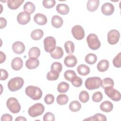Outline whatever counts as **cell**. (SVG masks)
Returning a JSON list of instances; mask_svg holds the SVG:
<instances>
[{
  "label": "cell",
  "instance_id": "cell-1",
  "mask_svg": "<svg viewBox=\"0 0 121 121\" xmlns=\"http://www.w3.org/2000/svg\"><path fill=\"white\" fill-rule=\"evenodd\" d=\"M26 95L34 100H38L41 99L43 93L41 89L35 86H29L25 89Z\"/></svg>",
  "mask_w": 121,
  "mask_h": 121
},
{
  "label": "cell",
  "instance_id": "cell-2",
  "mask_svg": "<svg viewBox=\"0 0 121 121\" xmlns=\"http://www.w3.org/2000/svg\"><path fill=\"white\" fill-rule=\"evenodd\" d=\"M24 80L23 78L17 77L11 78L8 83L9 89L12 91L15 92L20 89L23 86Z\"/></svg>",
  "mask_w": 121,
  "mask_h": 121
},
{
  "label": "cell",
  "instance_id": "cell-3",
  "mask_svg": "<svg viewBox=\"0 0 121 121\" xmlns=\"http://www.w3.org/2000/svg\"><path fill=\"white\" fill-rule=\"evenodd\" d=\"M101 78L98 77H93L87 78L85 81V85L88 90H94L99 88L101 85Z\"/></svg>",
  "mask_w": 121,
  "mask_h": 121
},
{
  "label": "cell",
  "instance_id": "cell-4",
  "mask_svg": "<svg viewBox=\"0 0 121 121\" xmlns=\"http://www.w3.org/2000/svg\"><path fill=\"white\" fill-rule=\"evenodd\" d=\"M86 42L90 49L96 50L101 46V42L98 36L95 34H90L86 37Z\"/></svg>",
  "mask_w": 121,
  "mask_h": 121
},
{
  "label": "cell",
  "instance_id": "cell-5",
  "mask_svg": "<svg viewBox=\"0 0 121 121\" xmlns=\"http://www.w3.org/2000/svg\"><path fill=\"white\" fill-rule=\"evenodd\" d=\"M44 107L41 103H36L31 106L28 110V113L32 117H36L43 113L44 111Z\"/></svg>",
  "mask_w": 121,
  "mask_h": 121
},
{
  "label": "cell",
  "instance_id": "cell-6",
  "mask_svg": "<svg viewBox=\"0 0 121 121\" xmlns=\"http://www.w3.org/2000/svg\"><path fill=\"white\" fill-rule=\"evenodd\" d=\"M7 108L13 113H17L21 110V106L18 100L15 97L9 98L6 102Z\"/></svg>",
  "mask_w": 121,
  "mask_h": 121
},
{
  "label": "cell",
  "instance_id": "cell-7",
  "mask_svg": "<svg viewBox=\"0 0 121 121\" xmlns=\"http://www.w3.org/2000/svg\"><path fill=\"white\" fill-rule=\"evenodd\" d=\"M56 41L52 36H48L43 40L44 49L45 52L51 53L56 47Z\"/></svg>",
  "mask_w": 121,
  "mask_h": 121
},
{
  "label": "cell",
  "instance_id": "cell-8",
  "mask_svg": "<svg viewBox=\"0 0 121 121\" xmlns=\"http://www.w3.org/2000/svg\"><path fill=\"white\" fill-rule=\"evenodd\" d=\"M104 89L105 94L112 100L114 101H119L121 98V95L119 91L113 88L110 87L106 88Z\"/></svg>",
  "mask_w": 121,
  "mask_h": 121
},
{
  "label": "cell",
  "instance_id": "cell-9",
  "mask_svg": "<svg viewBox=\"0 0 121 121\" xmlns=\"http://www.w3.org/2000/svg\"><path fill=\"white\" fill-rule=\"evenodd\" d=\"M120 32L116 29H112L107 34V41L109 44L113 45L116 44L120 39Z\"/></svg>",
  "mask_w": 121,
  "mask_h": 121
},
{
  "label": "cell",
  "instance_id": "cell-10",
  "mask_svg": "<svg viewBox=\"0 0 121 121\" xmlns=\"http://www.w3.org/2000/svg\"><path fill=\"white\" fill-rule=\"evenodd\" d=\"M71 33L73 37L78 40L83 39L85 35L83 28L79 25L74 26L71 29Z\"/></svg>",
  "mask_w": 121,
  "mask_h": 121
},
{
  "label": "cell",
  "instance_id": "cell-11",
  "mask_svg": "<svg viewBox=\"0 0 121 121\" xmlns=\"http://www.w3.org/2000/svg\"><path fill=\"white\" fill-rule=\"evenodd\" d=\"M31 17L29 13L23 11L19 13L17 17L18 23L22 25H24L27 24L30 20Z\"/></svg>",
  "mask_w": 121,
  "mask_h": 121
},
{
  "label": "cell",
  "instance_id": "cell-12",
  "mask_svg": "<svg viewBox=\"0 0 121 121\" xmlns=\"http://www.w3.org/2000/svg\"><path fill=\"white\" fill-rule=\"evenodd\" d=\"M102 13L105 16H110L114 11V7L111 3H104L101 7Z\"/></svg>",
  "mask_w": 121,
  "mask_h": 121
},
{
  "label": "cell",
  "instance_id": "cell-13",
  "mask_svg": "<svg viewBox=\"0 0 121 121\" xmlns=\"http://www.w3.org/2000/svg\"><path fill=\"white\" fill-rule=\"evenodd\" d=\"M13 52L17 54L23 53L25 50V44L20 41H17L14 43L12 46Z\"/></svg>",
  "mask_w": 121,
  "mask_h": 121
},
{
  "label": "cell",
  "instance_id": "cell-14",
  "mask_svg": "<svg viewBox=\"0 0 121 121\" xmlns=\"http://www.w3.org/2000/svg\"><path fill=\"white\" fill-rule=\"evenodd\" d=\"M77 59L73 55L67 56L64 60V63L65 66L69 68L75 67L77 64Z\"/></svg>",
  "mask_w": 121,
  "mask_h": 121
},
{
  "label": "cell",
  "instance_id": "cell-15",
  "mask_svg": "<svg viewBox=\"0 0 121 121\" xmlns=\"http://www.w3.org/2000/svg\"><path fill=\"white\" fill-rule=\"evenodd\" d=\"M35 22L39 25H44L47 22V18L45 15L42 13H37L34 17Z\"/></svg>",
  "mask_w": 121,
  "mask_h": 121
},
{
  "label": "cell",
  "instance_id": "cell-16",
  "mask_svg": "<svg viewBox=\"0 0 121 121\" xmlns=\"http://www.w3.org/2000/svg\"><path fill=\"white\" fill-rule=\"evenodd\" d=\"M23 65V62L21 58L16 57L14 58L11 61V68L17 71L22 69Z\"/></svg>",
  "mask_w": 121,
  "mask_h": 121
},
{
  "label": "cell",
  "instance_id": "cell-17",
  "mask_svg": "<svg viewBox=\"0 0 121 121\" xmlns=\"http://www.w3.org/2000/svg\"><path fill=\"white\" fill-rule=\"evenodd\" d=\"M39 65V61L37 59L29 58L26 61V66L28 69H36Z\"/></svg>",
  "mask_w": 121,
  "mask_h": 121
},
{
  "label": "cell",
  "instance_id": "cell-18",
  "mask_svg": "<svg viewBox=\"0 0 121 121\" xmlns=\"http://www.w3.org/2000/svg\"><path fill=\"white\" fill-rule=\"evenodd\" d=\"M100 1L99 0H89L87 2L86 8L90 12L95 11L99 5Z\"/></svg>",
  "mask_w": 121,
  "mask_h": 121
},
{
  "label": "cell",
  "instance_id": "cell-19",
  "mask_svg": "<svg viewBox=\"0 0 121 121\" xmlns=\"http://www.w3.org/2000/svg\"><path fill=\"white\" fill-rule=\"evenodd\" d=\"M51 23L54 27L58 28L61 27L63 25V20L60 17L55 15L52 17Z\"/></svg>",
  "mask_w": 121,
  "mask_h": 121
},
{
  "label": "cell",
  "instance_id": "cell-20",
  "mask_svg": "<svg viewBox=\"0 0 121 121\" xmlns=\"http://www.w3.org/2000/svg\"><path fill=\"white\" fill-rule=\"evenodd\" d=\"M24 2V0H9L7 5L9 9L13 10L17 9Z\"/></svg>",
  "mask_w": 121,
  "mask_h": 121
},
{
  "label": "cell",
  "instance_id": "cell-21",
  "mask_svg": "<svg viewBox=\"0 0 121 121\" xmlns=\"http://www.w3.org/2000/svg\"><path fill=\"white\" fill-rule=\"evenodd\" d=\"M64 52L61 47L56 46L54 51L50 53L51 56L54 59H59L62 57Z\"/></svg>",
  "mask_w": 121,
  "mask_h": 121
},
{
  "label": "cell",
  "instance_id": "cell-22",
  "mask_svg": "<svg viewBox=\"0 0 121 121\" xmlns=\"http://www.w3.org/2000/svg\"><path fill=\"white\" fill-rule=\"evenodd\" d=\"M113 104H112L109 101H105L101 104L100 105V109L106 112H109L112 111L113 109Z\"/></svg>",
  "mask_w": 121,
  "mask_h": 121
},
{
  "label": "cell",
  "instance_id": "cell-23",
  "mask_svg": "<svg viewBox=\"0 0 121 121\" xmlns=\"http://www.w3.org/2000/svg\"><path fill=\"white\" fill-rule=\"evenodd\" d=\"M109 67V62L107 60H102L97 65V70L100 72H104L106 71Z\"/></svg>",
  "mask_w": 121,
  "mask_h": 121
},
{
  "label": "cell",
  "instance_id": "cell-24",
  "mask_svg": "<svg viewBox=\"0 0 121 121\" xmlns=\"http://www.w3.org/2000/svg\"><path fill=\"white\" fill-rule=\"evenodd\" d=\"M56 9L59 14L63 15L67 14L69 11V6L67 4L63 3L58 4L56 6Z\"/></svg>",
  "mask_w": 121,
  "mask_h": 121
},
{
  "label": "cell",
  "instance_id": "cell-25",
  "mask_svg": "<svg viewBox=\"0 0 121 121\" xmlns=\"http://www.w3.org/2000/svg\"><path fill=\"white\" fill-rule=\"evenodd\" d=\"M77 71L80 75L86 76L90 73V69L89 67L87 65L80 64L77 68Z\"/></svg>",
  "mask_w": 121,
  "mask_h": 121
},
{
  "label": "cell",
  "instance_id": "cell-26",
  "mask_svg": "<svg viewBox=\"0 0 121 121\" xmlns=\"http://www.w3.org/2000/svg\"><path fill=\"white\" fill-rule=\"evenodd\" d=\"M43 35V32L42 29H36L33 30L31 34V37L34 40H40Z\"/></svg>",
  "mask_w": 121,
  "mask_h": 121
},
{
  "label": "cell",
  "instance_id": "cell-27",
  "mask_svg": "<svg viewBox=\"0 0 121 121\" xmlns=\"http://www.w3.org/2000/svg\"><path fill=\"white\" fill-rule=\"evenodd\" d=\"M28 54L29 58L37 59L40 55V50L37 47H33L29 49Z\"/></svg>",
  "mask_w": 121,
  "mask_h": 121
},
{
  "label": "cell",
  "instance_id": "cell-28",
  "mask_svg": "<svg viewBox=\"0 0 121 121\" xmlns=\"http://www.w3.org/2000/svg\"><path fill=\"white\" fill-rule=\"evenodd\" d=\"M64 48L67 53L72 54L75 51L74 43L71 41H68L64 44Z\"/></svg>",
  "mask_w": 121,
  "mask_h": 121
},
{
  "label": "cell",
  "instance_id": "cell-29",
  "mask_svg": "<svg viewBox=\"0 0 121 121\" xmlns=\"http://www.w3.org/2000/svg\"><path fill=\"white\" fill-rule=\"evenodd\" d=\"M23 9L25 12L29 13V14H31L35 11V7L34 4H33L32 2L28 1L26 2L24 5Z\"/></svg>",
  "mask_w": 121,
  "mask_h": 121
},
{
  "label": "cell",
  "instance_id": "cell-30",
  "mask_svg": "<svg viewBox=\"0 0 121 121\" xmlns=\"http://www.w3.org/2000/svg\"><path fill=\"white\" fill-rule=\"evenodd\" d=\"M114 86L113 80L110 78H106L103 79L101 82V86L104 89L107 87H113Z\"/></svg>",
  "mask_w": 121,
  "mask_h": 121
},
{
  "label": "cell",
  "instance_id": "cell-31",
  "mask_svg": "<svg viewBox=\"0 0 121 121\" xmlns=\"http://www.w3.org/2000/svg\"><path fill=\"white\" fill-rule=\"evenodd\" d=\"M81 108V104L77 100H74L71 102L69 104V110L73 112H77L79 111Z\"/></svg>",
  "mask_w": 121,
  "mask_h": 121
},
{
  "label": "cell",
  "instance_id": "cell-32",
  "mask_svg": "<svg viewBox=\"0 0 121 121\" xmlns=\"http://www.w3.org/2000/svg\"><path fill=\"white\" fill-rule=\"evenodd\" d=\"M69 88V85L66 82L62 81L57 86V91L59 93H66Z\"/></svg>",
  "mask_w": 121,
  "mask_h": 121
},
{
  "label": "cell",
  "instance_id": "cell-33",
  "mask_svg": "<svg viewBox=\"0 0 121 121\" xmlns=\"http://www.w3.org/2000/svg\"><path fill=\"white\" fill-rule=\"evenodd\" d=\"M97 56L95 54L89 53L87 54L85 58V60L86 63L88 64L92 65L95 64L97 61Z\"/></svg>",
  "mask_w": 121,
  "mask_h": 121
},
{
  "label": "cell",
  "instance_id": "cell-34",
  "mask_svg": "<svg viewBox=\"0 0 121 121\" xmlns=\"http://www.w3.org/2000/svg\"><path fill=\"white\" fill-rule=\"evenodd\" d=\"M69 101L68 96L65 94H60L58 95L56 98L57 103L61 105H65L67 104Z\"/></svg>",
  "mask_w": 121,
  "mask_h": 121
},
{
  "label": "cell",
  "instance_id": "cell-35",
  "mask_svg": "<svg viewBox=\"0 0 121 121\" xmlns=\"http://www.w3.org/2000/svg\"><path fill=\"white\" fill-rule=\"evenodd\" d=\"M85 120H89V121H106L107 120V118L106 116L100 113H96L93 115L92 117H90L87 119H85Z\"/></svg>",
  "mask_w": 121,
  "mask_h": 121
},
{
  "label": "cell",
  "instance_id": "cell-36",
  "mask_svg": "<svg viewBox=\"0 0 121 121\" xmlns=\"http://www.w3.org/2000/svg\"><path fill=\"white\" fill-rule=\"evenodd\" d=\"M60 73L54 70H51L47 74L46 78L49 81L56 80L59 77Z\"/></svg>",
  "mask_w": 121,
  "mask_h": 121
},
{
  "label": "cell",
  "instance_id": "cell-37",
  "mask_svg": "<svg viewBox=\"0 0 121 121\" xmlns=\"http://www.w3.org/2000/svg\"><path fill=\"white\" fill-rule=\"evenodd\" d=\"M79 99L83 103H86L88 101L89 95L88 93L86 91H82L79 95Z\"/></svg>",
  "mask_w": 121,
  "mask_h": 121
},
{
  "label": "cell",
  "instance_id": "cell-38",
  "mask_svg": "<svg viewBox=\"0 0 121 121\" xmlns=\"http://www.w3.org/2000/svg\"><path fill=\"white\" fill-rule=\"evenodd\" d=\"M77 76L76 72L73 70H67L64 73V77L66 80L71 81V79Z\"/></svg>",
  "mask_w": 121,
  "mask_h": 121
},
{
  "label": "cell",
  "instance_id": "cell-39",
  "mask_svg": "<svg viewBox=\"0 0 121 121\" xmlns=\"http://www.w3.org/2000/svg\"><path fill=\"white\" fill-rule=\"evenodd\" d=\"M70 82L73 86L76 87H78L81 86L82 85L83 81L81 78L76 76L71 79Z\"/></svg>",
  "mask_w": 121,
  "mask_h": 121
},
{
  "label": "cell",
  "instance_id": "cell-40",
  "mask_svg": "<svg viewBox=\"0 0 121 121\" xmlns=\"http://www.w3.org/2000/svg\"><path fill=\"white\" fill-rule=\"evenodd\" d=\"M62 69V65L61 63L59 62H53L51 66V70H54L60 73Z\"/></svg>",
  "mask_w": 121,
  "mask_h": 121
},
{
  "label": "cell",
  "instance_id": "cell-41",
  "mask_svg": "<svg viewBox=\"0 0 121 121\" xmlns=\"http://www.w3.org/2000/svg\"><path fill=\"white\" fill-rule=\"evenodd\" d=\"M92 100L95 102V103H98L101 102L103 98V95L102 93L100 92H96L94 93L92 95Z\"/></svg>",
  "mask_w": 121,
  "mask_h": 121
},
{
  "label": "cell",
  "instance_id": "cell-42",
  "mask_svg": "<svg viewBox=\"0 0 121 121\" xmlns=\"http://www.w3.org/2000/svg\"><path fill=\"white\" fill-rule=\"evenodd\" d=\"M112 63L116 68L121 67V52H119L113 59Z\"/></svg>",
  "mask_w": 121,
  "mask_h": 121
},
{
  "label": "cell",
  "instance_id": "cell-43",
  "mask_svg": "<svg viewBox=\"0 0 121 121\" xmlns=\"http://www.w3.org/2000/svg\"><path fill=\"white\" fill-rule=\"evenodd\" d=\"M56 3L55 0H43V5L46 9H51L53 8Z\"/></svg>",
  "mask_w": 121,
  "mask_h": 121
},
{
  "label": "cell",
  "instance_id": "cell-44",
  "mask_svg": "<svg viewBox=\"0 0 121 121\" xmlns=\"http://www.w3.org/2000/svg\"><path fill=\"white\" fill-rule=\"evenodd\" d=\"M44 101L47 104H51L54 101V97L52 94H47L44 98Z\"/></svg>",
  "mask_w": 121,
  "mask_h": 121
},
{
  "label": "cell",
  "instance_id": "cell-45",
  "mask_svg": "<svg viewBox=\"0 0 121 121\" xmlns=\"http://www.w3.org/2000/svg\"><path fill=\"white\" fill-rule=\"evenodd\" d=\"M55 116L54 114L51 112H47L43 117V121H54Z\"/></svg>",
  "mask_w": 121,
  "mask_h": 121
},
{
  "label": "cell",
  "instance_id": "cell-46",
  "mask_svg": "<svg viewBox=\"0 0 121 121\" xmlns=\"http://www.w3.org/2000/svg\"><path fill=\"white\" fill-rule=\"evenodd\" d=\"M9 76L8 72L4 69H0V80H6Z\"/></svg>",
  "mask_w": 121,
  "mask_h": 121
},
{
  "label": "cell",
  "instance_id": "cell-47",
  "mask_svg": "<svg viewBox=\"0 0 121 121\" xmlns=\"http://www.w3.org/2000/svg\"><path fill=\"white\" fill-rule=\"evenodd\" d=\"M13 120V118L12 116L9 114L8 113H6V114H4L1 116V119L0 120L1 121H12Z\"/></svg>",
  "mask_w": 121,
  "mask_h": 121
},
{
  "label": "cell",
  "instance_id": "cell-48",
  "mask_svg": "<svg viewBox=\"0 0 121 121\" xmlns=\"http://www.w3.org/2000/svg\"><path fill=\"white\" fill-rule=\"evenodd\" d=\"M0 28L2 29L6 27L7 25V20L6 19L2 17H0Z\"/></svg>",
  "mask_w": 121,
  "mask_h": 121
},
{
  "label": "cell",
  "instance_id": "cell-49",
  "mask_svg": "<svg viewBox=\"0 0 121 121\" xmlns=\"http://www.w3.org/2000/svg\"><path fill=\"white\" fill-rule=\"evenodd\" d=\"M0 63H2L3 62H4L6 60V55L4 54V53H3L1 51L0 52Z\"/></svg>",
  "mask_w": 121,
  "mask_h": 121
},
{
  "label": "cell",
  "instance_id": "cell-50",
  "mask_svg": "<svg viewBox=\"0 0 121 121\" xmlns=\"http://www.w3.org/2000/svg\"><path fill=\"white\" fill-rule=\"evenodd\" d=\"M16 121H26V119L23 116H18L16 119Z\"/></svg>",
  "mask_w": 121,
  "mask_h": 121
}]
</instances>
